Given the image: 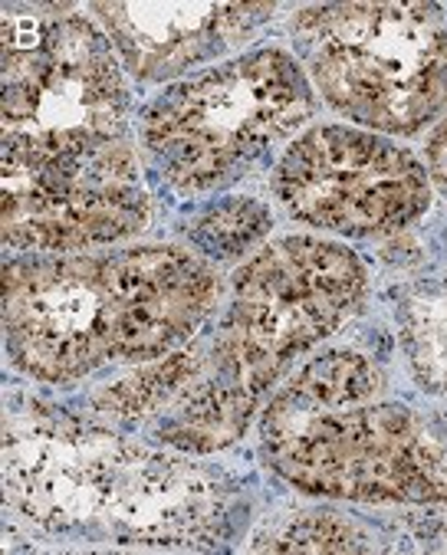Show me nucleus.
Instances as JSON below:
<instances>
[{"mask_svg":"<svg viewBox=\"0 0 447 555\" xmlns=\"http://www.w3.org/2000/svg\"><path fill=\"white\" fill-rule=\"evenodd\" d=\"M89 11L129 76L168 82L254 40L277 4H92Z\"/></svg>","mask_w":447,"mask_h":555,"instance_id":"obj_10","label":"nucleus"},{"mask_svg":"<svg viewBox=\"0 0 447 555\" xmlns=\"http://www.w3.org/2000/svg\"><path fill=\"white\" fill-rule=\"evenodd\" d=\"M296 60L335 116L414 139L447 116V17L437 4L303 8Z\"/></svg>","mask_w":447,"mask_h":555,"instance_id":"obj_6","label":"nucleus"},{"mask_svg":"<svg viewBox=\"0 0 447 555\" xmlns=\"http://www.w3.org/2000/svg\"><path fill=\"white\" fill-rule=\"evenodd\" d=\"M4 155L37 162L129 139L132 99L108 37L66 4H8Z\"/></svg>","mask_w":447,"mask_h":555,"instance_id":"obj_7","label":"nucleus"},{"mask_svg":"<svg viewBox=\"0 0 447 555\" xmlns=\"http://www.w3.org/2000/svg\"><path fill=\"white\" fill-rule=\"evenodd\" d=\"M0 234L14 254H86L149 228L152 201L132 139L37 158L0 162Z\"/></svg>","mask_w":447,"mask_h":555,"instance_id":"obj_9","label":"nucleus"},{"mask_svg":"<svg viewBox=\"0 0 447 555\" xmlns=\"http://www.w3.org/2000/svg\"><path fill=\"white\" fill-rule=\"evenodd\" d=\"M424 165H427L431 184H437L447 194V116L431 129V139L424 149Z\"/></svg>","mask_w":447,"mask_h":555,"instance_id":"obj_15","label":"nucleus"},{"mask_svg":"<svg viewBox=\"0 0 447 555\" xmlns=\"http://www.w3.org/2000/svg\"><path fill=\"white\" fill-rule=\"evenodd\" d=\"M401 343L421 388L447 391V296L401 302Z\"/></svg>","mask_w":447,"mask_h":555,"instance_id":"obj_13","label":"nucleus"},{"mask_svg":"<svg viewBox=\"0 0 447 555\" xmlns=\"http://www.w3.org/2000/svg\"><path fill=\"white\" fill-rule=\"evenodd\" d=\"M220 280L175 244L108 254H11L4 263V349L43 385H73L105 365L178 352L217 306Z\"/></svg>","mask_w":447,"mask_h":555,"instance_id":"obj_1","label":"nucleus"},{"mask_svg":"<svg viewBox=\"0 0 447 555\" xmlns=\"http://www.w3.org/2000/svg\"><path fill=\"white\" fill-rule=\"evenodd\" d=\"M382 388L359 352L316 356L260 411L264 464L309 496L447 503V451L414 411L379 401Z\"/></svg>","mask_w":447,"mask_h":555,"instance_id":"obj_3","label":"nucleus"},{"mask_svg":"<svg viewBox=\"0 0 447 555\" xmlns=\"http://www.w3.org/2000/svg\"><path fill=\"white\" fill-rule=\"evenodd\" d=\"M4 496L53 532H95L119 545H210L224 519L220 490L188 461L37 398L4 421Z\"/></svg>","mask_w":447,"mask_h":555,"instance_id":"obj_2","label":"nucleus"},{"mask_svg":"<svg viewBox=\"0 0 447 555\" xmlns=\"http://www.w3.org/2000/svg\"><path fill=\"white\" fill-rule=\"evenodd\" d=\"M316 119V89L283 47H257L162 89L139 116L145 165L178 194L231 188Z\"/></svg>","mask_w":447,"mask_h":555,"instance_id":"obj_4","label":"nucleus"},{"mask_svg":"<svg viewBox=\"0 0 447 555\" xmlns=\"http://www.w3.org/2000/svg\"><path fill=\"white\" fill-rule=\"evenodd\" d=\"M273 214L254 197H224L220 204L201 210L184 228V237L194 254L214 263L241 260L247 250L267 241Z\"/></svg>","mask_w":447,"mask_h":555,"instance_id":"obj_12","label":"nucleus"},{"mask_svg":"<svg viewBox=\"0 0 447 555\" xmlns=\"http://www.w3.org/2000/svg\"><path fill=\"white\" fill-rule=\"evenodd\" d=\"M366 289V263L346 244L316 234L264 244L231 276L201 375L257 414L293 362L359 312Z\"/></svg>","mask_w":447,"mask_h":555,"instance_id":"obj_5","label":"nucleus"},{"mask_svg":"<svg viewBox=\"0 0 447 555\" xmlns=\"http://www.w3.org/2000/svg\"><path fill=\"white\" fill-rule=\"evenodd\" d=\"M293 220L340 237H388L431 207L427 165L398 139L359 126H309L273 165Z\"/></svg>","mask_w":447,"mask_h":555,"instance_id":"obj_8","label":"nucleus"},{"mask_svg":"<svg viewBox=\"0 0 447 555\" xmlns=\"http://www.w3.org/2000/svg\"><path fill=\"white\" fill-rule=\"evenodd\" d=\"M270 552H369V535L335 513H303L290 519L280 532L257 542Z\"/></svg>","mask_w":447,"mask_h":555,"instance_id":"obj_14","label":"nucleus"},{"mask_svg":"<svg viewBox=\"0 0 447 555\" xmlns=\"http://www.w3.org/2000/svg\"><path fill=\"white\" fill-rule=\"evenodd\" d=\"M201 372H204V356L197 349H178L165 359L145 362L139 372L119 382L99 388L92 395V408L123 424L149 421L165 404H171Z\"/></svg>","mask_w":447,"mask_h":555,"instance_id":"obj_11","label":"nucleus"}]
</instances>
